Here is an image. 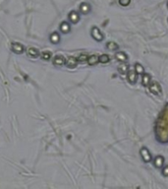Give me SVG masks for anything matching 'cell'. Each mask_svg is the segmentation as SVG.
I'll return each mask as SVG.
<instances>
[{
    "label": "cell",
    "instance_id": "1",
    "mask_svg": "<svg viewBox=\"0 0 168 189\" xmlns=\"http://www.w3.org/2000/svg\"><path fill=\"white\" fill-rule=\"evenodd\" d=\"M155 136L161 144L168 143V106L163 110L157 119Z\"/></svg>",
    "mask_w": 168,
    "mask_h": 189
},
{
    "label": "cell",
    "instance_id": "2",
    "mask_svg": "<svg viewBox=\"0 0 168 189\" xmlns=\"http://www.w3.org/2000/svg\"><path fill=\"white\" fill-rule=\"evenodd\" d=\"M148 90L152 94H155V96H161V94H162L161 87L157 82H151L149 83Z\"/></svg>",
    "mask_w": 168,
    "mask_h": 189
},
{
    "label": "cell",
    "instance_id": "3",
    "mask_svg": "<svg viewBox=\"0 0 168 189\" xmlns=\"http://www.w3.org/2000/svg\"><path fill=\"white\" fill-rule=\"evenodd\" d=\"M91 34L93 40H95L96 41H102L104 40V35L102 34L100 32V30L97 27H92L91 28Z\"/></svg>",
    "mask_w": 168,
    "mask_h": 189
},
{
    "label": "cell",
    "instance_id": "4",
    "mask_svg": "<svg viewBox=\"0 0 168 189\" xmlns=\"http://www.w3.org/2000/svg\"><path fill=\"white\" fill-rule=\"evenodd\" d=\"M140 155H141V157L143 159V160L146 164H148V163H151V160H152V157H151V152L148 151L147 148L146 147H143L141 150H140Z\"/></svg>",
    "mask_w": 168,
    "mask_h": 189
},
{
    "label": "cell",
    "instance_id": "5",
    "mask_svg": "<svg viewBox=\"0 0 168 189\" xmlns=\"http://www.w3.org/2000/svg\"><path fill=\"white\" fill-rule=\"evenodd\" d=\"M137 79H138V74L136 72V70H133V69H130L128 72H127V81L134 85L135 83L137 82Z\"/></svg>",
    "mask_w": 168,
    "mask_h": 189
},
{
    "label": "cell",
    "instance_id": "6",
    "mask_svg": "<svg viewBox=\"0 0 168 189\" xmlns=\"http://www.w3.org/2000/svg\"><path fill=\"white\" fill-rule=\"evenodd\" d=\"M164 157L163 156H160L158 155L156 157L153 159V164H155V167L156 168H162L163 164H164Z\"/></svg>",
    "mask_w": 168,
    "mask_h": 189
},
{
    "label": "cell",
    "instance_id": "7",
    "mask_svg": "<svg viewBox=\"0 0 168 189\" xmlns=\"http://www.w3.org/2000/svg\"><path fill=\"white\" fill-rule=\"evenodd\" d=\"M151 74L144 72L142 75V85H143L144 87H148V85H149V83H151Z\"/></svg>",
    "mask_w": 168,
    "mask_h": 189
},
{
    "label": "cell",
    "instance_id": "8",
    "mask_svg": "<svg viewBox=\"0 0 168 189\" xmlns=\"http://www.w3.org/2000/svg\"><path fill=\"white\" fill-rule=\"evenodd\" d=\"M69 20L71 21L73 24H77L80 21V16H79L78 12L76 11H71L69 13Z\"/></svg>",
    "mask_w": 168,
    "mask_h": 189
},
{
    "label": "cell",
    "instance_id": "9",
    "mask_svg": "<svg viewBox=\"0 0 168 189\" xmlns=\"http://www.w3.org/2000/svg\"><path fill=\"white\" fill-rule=\"evenodd\" d=\"M115 58L117 59L120 62H125V61L128 60V55L126 54L124 51H119V52H116L115 53Z\"/></svg>",
    "mask_w": 168,
    "mask_h": 189
},
{
    "label": "cell",
    "instance_id": "10",
    "mask_svg": "<svg viewBox=\"0 0 168 189\" xmlns=\"http://www.w3.org/2000/svg\"><path fill=\"white\" fill-rule=\"evenodd\" d=\"M91 11V5L87 2H83L80 5V12L84 15H87Z\"/></svg>",
    "mask_w": 168,
    "mask_h": 189
},
{
    "label": "cell",
    "instance_id": "11",
    "mask_svg": "<svg viewBox=\"0 0 168 189\" xmlns=\"http://www.w3.org/2000/svg\"><path fill=\"white\" fill-rule=\"evenodd\" d=\"M66 64H67V66L69 68H75L78 64V60H77V58L73 57V56H70V57L68 58V60H67Z\"/></svg>",
    "mask_w": 168,
    "mask_h": 189
},
{
    "label": "cell",
    "instance_id": "12",
    "mask_svg": "<svg viewBox=\"0 0 168 189\" xmlns=\"http://www.w3.org/2000/svg\"><path fill=\"white\" fill-rule=\"evenodd\" d=\"M12 49L15 51L16 53H22L24 51V46L19 42H15V44H12Z\"/></svg>",
    "mask_w": 168,
    "mask_h": 189
},
{
    "label": "cell",
    "instance_id": "13",
    "mask_svg": "<svg viewBox=\"0 0 168 189\" xmlns=\"http://www.w3.org/2000/svg\"><path fill=\"white\" fill-rule=\"evenodd\" d=\"M97 62H99V55L92 54V55H91V56H88V63L90 64V65H95Z\"/></svg>",
    "mask_w": 168,
    "mask_h": 189
},
{
    "label": "cell",
    "instance_id": "14",
    "mask_svg": "<svg viewBox=\"0 0 168 189\" xmlns=\"http://www.w3.org/2000/svg\"><path fill=\"white\" fill-rule=\"evenodd\" d=\"M118 72L120 74H122V75H125L126 73L128 72V69H129V66L127 64H125V63H122V64H120L118 66Z\"/></svg>",
    "mask_w": 168,
    "mask_h": 189
},
{
    "label": "cell",
    "instance_id": "15",
    "mask_svg": "<svg viewBox=\"0 0 168 189\" xmlns=\"http://www.w3.org/2000/svg\"><path fill=\"white\" fill-rule=\"evenodd\" d=\"M110 61V57L109 55L107 54H101L100 56H99V62L102 63V64H106Z\"/></svg>",
    "mask_w": 168,
    "mask_h": 189
},
{
    "label": "cell",
    "instance_id": "16",
    "mask_svg": "<svg viewBox=\"0 0 168 189\" xmlns=\"http://www.w3.org/2000/svg\"><path fill=\"white\" fill-rule=\"evenodd\" d=\"M106 47L109 50H117L119 48V45L116 44V42H114V41H108L106 44Z\"/></svg>",
    "mask_w": 168,
    "mask_h": 189
},
{
    "label": "cell",
    "instance_id": "17",
    "mask_svg": "<svg viewBox=\"0 0 168 189\" xmlns=\"http://www.w3.org/2000/svg\"><path fill=\"white\" fill-rule=\"evenodd\" d=\"M53 63L55 65H63L65 63V58L63 57V56L61 55H57L56 57L54 58V61H53Z\"/></svg>",
    "mask_w": 168,
    "mask_h": 189
},
{
    "label": "cell",
    "instance_id": "18",
    "mask_svg": "<svg viewBox=\"0 0 168 189\" xmlns=\"http://www.w3.org/2000/svg\"><path fill=\"white\" fill-rule=\"evenodd\" d=\"M135 69H136V72L138 75H143L144 73V68L143 67V65L140 64V63H136V65H135Z\"/></svg>",
    "mask_w": 168,
    "mask_h": 189
},
{
    "label": "cell",
    "instance_id": "19",
    "mask_svg": "<svg viewBox=\"0 0 168 189\" xmlns=\"http://www.w3.org/2000/svg\"><path fill=\"white\" fill-rule=\"evenodd\" d=\"M28 54L32 56V57H36V56L39 55V51L35 48H34V47H30V48L28 49Z\"/></svg>",
    "mask_w": 168,
    "mask_h": 189
},
{
    "label": "cell",
    "instance_id": "20",
    "mask_svg": "<svg viewBox=\"0 0 168 189\" xmlns=\"http://www.w3.org/2000/svg\"><path fill=\"white\" fill-rule=\"evenodd\" d=\"M50 40L52 42H54V44H57V42L59 41V40H60V37H59V35L57 34V33H53V34L50 36Z\"/></svg>",
    "mask_w": 168,
    "mask_h": 189
},
{
    "label": "cell",
    "instance_id": "21",
    "mask_svg": "<svg viewBox=\"0 0 168 189\" xmlns=\"http://www.w3.org/2000/svg\"><path fill=\"white\" fill-rule=\"evenodd\" d=\"M61 31L63 32V33H68L69 31H70V25L68 23H66V22H63L62 24H61Z\"/></svg>",
    "mask_w": 168,
    "mask_h": 189
},
{
    "label": "cell",
    "instance_id": "22",
    "mask_svg": "<svg viewBox=\"0 0 168 189\" xmlns=\"http://www.w3.org/2000/svg\"><path fill=\"white\" fill-rule=\"evenodd\" d=\"M88 55H87V54H81L77 58V60H78V62H86V61H88Z\"/></svg>",
    "mask_w": 168,
    "mask_h": 189
},
{
    "label": "cell",
    "instance_id": "23",
    "mask_svg": "<svg viewBox=\"0 0 168 189\" xmlns=\"http://www.w3.org/2000/svg\"><path fill=\"white\" fill-rule=\"evenodd\" d=\"M131 0H119V4L123 7H127L128 5H130Z\"/></svg>",
    "mask_w": 168,
    "mask_h": 189
},
{
    "label": "cell",
    "instance_id": "24",
    "mask_svg": "<svg viewBox=\"0 0 168 189\" xmlns=\"http://www.w3.org/2000/svg\"><path fill=\"white\" fill-rule=\"evenodd\" d=\"M41 55H43V59H46V60H48V59L51 57V53L49 52V51H43Z\"/></svg>",
    "mask_w": 168,
    "mask_h": 189
},
{
    "label": "cell",
    "instance_id": "25",
    "mask_svg": "<svg viewBox=\"0 0 168 189\" xmlns=\"http://www.w3.org/2000/svg\"><path fill=\"white\" fill-rule=\"evenodd\" d=\"M162 172L163 176H165V177L168 176V164L165 165V167H162V172Z\"/></svg>",
    "mask_w": 168,
    "mask_h": 189
},
{
    "label": "cell",
    "instance_id": "26",
    "mask_svg": "<svg viewBox=\"0 0 168 189\" xmlns=\"http://www.w3.org/2000/svg\"><path fill=\"white\" fill-rule=\"evenodd\" d=\"M167 7H168V2H167Z\"/></svg>",
    "mask_w": 168,
    "mask_h": 189
}]
</instances>
